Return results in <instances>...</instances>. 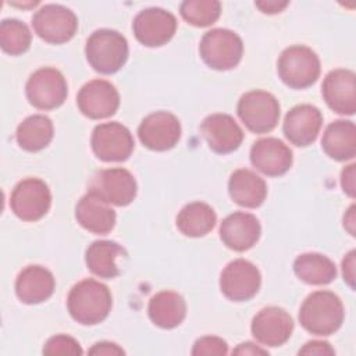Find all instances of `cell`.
<instances>
[{
    "mask_svg": "<svg viewBox=\"0 0 356 356\" xmlns=\"http://www.w3.org/2000/svg\"><path fill=\"white\" fill-rule=\"evenodd\" d=\"M111 305L110 289L93 278H86L75 284L67 299L71 317L83 325L102 323L108 316Z\"/></svg>",
    "mask_w": 356,
    "mask_h": 356,
    "instance_id": "1",
    "label": "cell"
},
{
    "mask_svg": "<svg viewBox=\"0 0 356 356\" xmlns=\"http://www.w3.org/2000/svg\"><path fill=\"white\" fill-rule=\"evenodd\" d=\"M343 305L331 291L312 292L299 310L300 325L313 335L327 337L339 330L343 323Z\"/></svg>",
    "mask_w": 356,
    "mask_h": 356,
    "instance_id": "2",
    "label": "cell"
},
{
    "mask_svg": "<svg viewBox=\"0 0 356 356\" xmlns=\"http://www.w3.org/2000/svg\"><path fill=\"white\" fill-rule=\"evenodd\" d=\"M85 54L95 71L110 75L127 63L128 42L117 31L97 29L86 40Z\"/></svg>",
    "mask_w": 356,
    "mask_h": 356,
    "instance_id": "3",
    "label": "cell"
},
{
    "mask_svg": "<svg viewBox=\"0 0 356 356\" xmlns=\"http://www.w3.org/2000/svg\"><path fill=\"white\" fill-rule=\"evenodd\" d=\"M277 70L281 81L293 89L312 86L320 76L318 56L307 46L295 44L286 47L278 57Z\"/></svg>",
    "mask_w": 356,
    "mask_h": 356,
    "instance_id": "4",
    "label": "cell"
},
{
    "mask_svg": "<svg viewBox=\"0 0 356 356\" xmlns=\"http://www.w3.org/2000/svg\"><path fill=\"white\" fill-rule=\"evenodd\" d=\"M199 53L210 68L225 71L239 64L243 54V43L234 31L216 28L203 35Z\"/></svg>",
    "mask_w": 356,
    "mask_h": 356,
    "instance_id": "5",
    "label": "cell"
},
{
    "mask_svg": "<svg viewBox=\"0 0 356 356\" xmlns=\"http://www.w3.org/2000/svg\"><path fill=\"white\" fill-rule=\"evenodd\" d=\"M236 111L245 127L254 134L273 131L280 120V103L275 96L259 89L242 95Z\"/></svg>",
    "mask_w": 356,
    "mask_h": 356,
    "instance_id": "6",
    "label": "cell"
},
{
    "mask_svg": "<svg viewBox=\"0 0 356 356\" xmlns=\"http://www.w3.org/2000/svg\"><path fill=\"white\" fill-rule=\"evenodd\" d=\"M26 99L39 110H53L60 107L68 95L64 75L51 67L36 70L25 86Z\"/></svg>",
    "mask_w": 356,
    "mask_h": 356,
    "instance_id": "7",
    "label": "cell"
},
{
    "mask_svg": "<svg viewBox=\"0 0 356 356\" xmlns=\"http://www.w3.org/2000/svg\"><path fill=\"white\" fill-rule=\"evenodd\" d=\"M51 193L47 184L39 178L19 181L10 197L13 213L24 221H38L50 209Z\"/></svg>",
    "mask_w": 356,
    "mask_h": 356,
    "instance_id": "8",
    "label": "cell"
},
{
    "mask_svg": "<svg viewBox=\"0 0 356 356\" xmlns=\"http://www.w3.org/2000/svg\"><path fill=\"white\" fill-rule=\"evenodd\" d=\"M35 33L47 43H65L76 32L78 18L67 7L60 4H46L32 17Z\"/></svg>",
    "mask_w": 356,
    "mask_h": 356,
    "instance_id": "9",
    "label": "cell"
},
{
    "mask_svg": "<svg viewBox=\"0 0 356 356\" xmlns=\"http://www.w3.org/2000/svg\"><path fill=\"white\" fill-rule=\"evenodd\" d=\"M92 150L102 161H125L134 150L131 131L117 122H104L95 127L90 139Z\"/></svg>",
    "mask_w": 356,
    "mask_h": 356,
    "instance_id": "10",
    "label": "cell"
},
{
    "mask_svg": "<svg viewBox=\"0 0 356 356\" xmlns=\"http://www.w3.org/2000/svg\"><path fill=\"white\" fill-rule=\"evenodd\" d=\"M136 191L138 186L134 175L121 167L100 170L89 182V192L96 193L108 204L120 207L132 203Z\"/></svg>",
    "mask_w": 356,
    "mask_h": 356,
    "instance_id": "11",
    "label": "cell"
},
{
    "mask_svg": "<svg viewBox=\"0 0 356 356\" xmlns=\"http://www.w3.org/2000/svg\"><path fill=\"white\" fill-rule=\"evenodd\" d=\"M261 275L249 260L235 259L229 261L220 275V289L225 298L234 302L252 299L260 289Z\"/></svg>",
    "mask_w": 356,
    "mask_h": 356,
    "instance_id": "12",
    "label": "cell"
},
{
    "mask_svg": "<svg viewBox=\"0 0 356 356\" xmlns=\"http://www.w3.org/2000/svg\"><path fill=\"white\" fill-rule=\"evenodd\" d=\"M135 38L147 47L165 44L177 31V18L164 8L150 7L139 11L132 22Z\"/></svg>",
    "mask_w": 356,
    "mask_h": 356,
    "instance_id": "13",
    "label": "cell"
},
{
    "mask_svg": "<svg viewBox=\"0 0 356 356\" xmlns=\"http://www.w3.org/2000/svg\"><path fill=\"white\" fill-rule=\"evenodd\" d=\"M142 145L150 150L172 149L181 138V122L168 111H156L145 117L138 128Z\"/></svg>",
    "mask_w": 356,
    "mask_h": 356,
    "instance_id": "14",
    "label": "cell"
},
{
    "mask_svg": "<svg viewBox=\"0 0 356 356\" xmlns=\"http://www.w3.org/2000/svg\"><path fill=\"white\" fill-rule=\"evenodd\" d=\"M76 104L79 111L92 120L107 118L118 110L120 95L111 82L93 79L79 89Z\"/></svg>",
    "mask_w": 356,
    "mask_h": 356,
    "instance_id": "15",
    "label": "cell"
},
{
    "mask_svg": "<svg viewBox=\"0 0 356 356\" xmlns=\"http://www.w3.org/2000/svg\"><path fill=\"white\" fill-rule=\"evenodd\" d=\"M252 335L266 346H281L292 335L293 320L286 310L278 306L261 309L252 320Z\"/></svg>",
    "mask_w": 356,
    "mask_h": 356,
    "instance_id": "16",
    "label": "cell"
},
{
    "mask_svg": "<svg viewBox=\"0 0 356 356\" xmlns=\"http://www.w3.org/2000/svg\"><path fill=\"white\" fill-rule=\"evenodd\" d=\"M327 106L338 114L352 115L356 111V75L350 70L330 71L321 86Z\"/></svg>",
    "mask_w": 356,
    "mask_h": 356,
    "instance_id": "17",
    "label": "cell"
},
{
    "mask_svg": "<svg viewBox=\"0 0 356 356\" xmlns=\"http://www.w3.org/2000/svg\"><path fill=\"white\" fill-rule=\"evenodd\" d=\"M200 132L209 147L218 153L227 154L236 150L243 140V131L229 114L207 115L200 124Z\"/></svg>",
    "mask_w": 356,
    "mask_h": 356,
    "instance_id": "18",
    "label": "cell"
},
{
    "mask_svg": "<svg viewBox=\"0 0 356 356\" xmlns=\"http://www.w3.org/2000/svg\"><path fill=\"white\" fill-rule=\"evenodd\" d=\"M323 125L321 111L312 104H298L292 107L282 124L285 138L296 146L312 145Z\"/></svg>",
    "mask_w": 356,
    "mask_h": 356,
    "instance_id": "19",
    "label": "cell"
},
{
    "mask_svg": "<svg viewBox=\"0 0 356 356\" xmlns=\"http://www.w3.org/2000/svg\"><path fill=\"white\" fill-rule=\"evenodd\" d=\"M250 163L264 175L280 177L292 165V150L277 138H261L250 149Z\"/></svg>",
    "mask_w": 356,
    "mask_h": 356,
    "instance_id": "20",
    "label": "cell"
},
{
    "mask_svg": "<svg viewBox=\"0 0 356 356\" xmlns=\"http://www.w3.org/2000/svg\"><path fill=\"white\" fill-rule=\"evenodd\" d=\"M260 234L261 227L256 216L245 211H235L227 216L220 225L222 243L235 252H245L253 248Z\"/></svg>",
    "mask_w": 356,
    "mask_h": 356,
    "instance_id": "21",
    "label": "cell"
},
{
    "mask_svg": "<svg viewBox=\"0 0 356 356\" xmlns=\"http://www.w3.org/2000/svg\"><path fill=\"white\" fill-rule=\"evenodd\" d=\"M75 218L89 232L106 235L115 225V211L93 192L83 195L75 207Z\"/></svg>",
    "mask_w": 356,
    "mask_h": 356,
    "instance_id": "22",
    "label": "cell"
},
{
    "mask_svg": "<svg viewBox=\"0 0 356 356\" xmlns=\"http://www.w3.org/2000/svg\"><path fill=\"white\" fill-rule=\"evenodd\" d=\"M54 286L56 281L51 271L38 264L25 267L15 280V293L26 305L47 300L53 295Z\"/></svg>",
    "mask_w": 356,
    "mask_h": 356,
    "instance_id": "23",
    "label": "cell"
},
{
    "mask_svg": "<svg viewBox=\"0 0 356 356\" xmlns=\"http://www.w3.org/2000/svg\"><path fill=\"white\" fill-rule=\"evenodd\" d=\"M228 192L236 204L256 209L263 204L267 196V185L254 171L249 168H238L229 177Z\"/></svg>",
    "mask_w": 356,
    "mask_h": 356,
    "instance_id": "24",
    "label": "cell"
},
{
    "mask_svg": "<svg viewBox=\"0 0 356 356\" xmlns=\"http://www.w3.org/2000/svg\"><path fill=\"white\" fill-rule=\"evenodd\" d=\"M321 147L327 156L334 160H350L356 154V128L349 120H337L331 122L321 139Z\"/></svg>",
    "mask_w": 356,
    "mask_h": 356,
    "instance_id": "25",
    "label": "cell"
},
{
    "mask_svg": "<svg viewBox=\"0 0 356 356\" xmlns=\"http://www.w3.org/2000/svg\"><path fill=\"white\" fill-rule=\"evenodd\" d=\"M152 323L160 328H175L186 316V303L182 295L174 291H161L152 296L147 306Z\"/></svg>",
    "mask_w": 356,
    "mask_h": 356,
    "instance_id": "26",
    "label": "cell"
},
{
    "mask_svg": "<svg viewBox=\"0 0 356 356\" xmlns=\"http://www.w3.org/2000/svg\"><path fill=\"white\" fill-rule=\"evenodd\" d=\"M127 257V252L114 241H95L85 253V261L90 273L100 278H114L120 274L118 260Z\"/></svg>",
    "mask_w": 356,
    "mask_h": 356,
    "instance_id": "27",
    "label": "cell"
},
{
    "mask_svg": "<svg viewBox=\"0 0 356 356\" xmlns=\"http://www.w3.org/2000/svg\"><path fill=\"white\" fill-rule=\"evenodd\" d=\"M217 221L213 207L203 202H192L181 209L177 216V228L189 238H200L209 234Z\"/></svg>",
    "mask_w": 356,
    "mask_h": 356,
    "instance_id": "28",
    "label": "cell"
},
{
    "mask_svg": "<svg viewBox=\"0 0 356 356\" xmlns=\"http://www.w3.org/2000/svg\"><path fill=\"white\" fill-rule=\"evenodd\" d=\"M299 280L310 285H327L337 277L335 263L321 253H302L293 261Z\"/></svg>",
    "mask_w": 356,
    "mask_h": 356,
    "instance_id": "29",
    "label": "cell"
},
{
    "mask_svg": "<svg viewBox=\"0 0 356 356\" xmlns=\"http://www.w3.org/2000/svg\"><path fill=\"white\" fill-rule=\"evenodd\" d=\"M17 142L26 152H39L53 139V122L43 114L26 117L17 128Z\"/></svg>",
    "mask_w": 356,
    "mask_h": 356,
    "instance_id": "30",
    "label": "cell"
},
{
    "mask_svg": "<svg viewBox=\"0 0 356 356\" xmlns=\"http://www.w3.org/2000/svg\"><path fill=\"white\" fill-rule=\"evenodd\" d=\"M32 35L29 28L19 19L8 18L0 24V46L4 53L18 56L25 53L31 46Z\"/></svg>",
    "mask_w": 356,
    "mask_h": 356,
    "instance_id": "31",
    "label": "cell"
},
{
    "mask_svg": "<svg viewBox=\"0 0 356 356\" xmlns=\"http://www.w3.org/2000/svg\"><path fill=\"white\" fill-rule=\"evenodd\" d=\"M179 13L188 24L203 28L218 19L221 4L217 0H185L181 3Z\"/></svg>",
    "mask_w": 356,
    "mask_h": 356,
    "instance_id": "32",
    "label": "cell"
},
{
    "mask_svg": "<svg viewBox=\"0 0 356 356\" xmlns=\"http://www.w3.org/2000/svg\"><path fill=\"white\" fill-rule=\"evenodd\" d=\"M82 353L83 350L79 342L75 338L64 334L49 338L43 346V355H49V356H57V355L78 356Z\"/></svg>",
    "mask_w": 356,
    "mask_h": 356,
    "instance_id": "33",
    "label": "cell"
},
{
    "mask_svg": "<svg viewBox=\"0 0 356 356\" xmlns=\"http://www.w3.org/2000/svg\"><path fill=\"white\" fill-rule=\"evenodd\" d=\"M228 353V345L222 338L207 335L196 339L192 348V355L202 356V355H217L222 356Z\"/></svg>",
    "mask_w": 356,
    "mask_h": 356,
    "instance_id": "34",
    "label": "cell"
},
{
    "mask_svg": "<svg viewBox=\"0 0 356 356\" xmlns=\"http://www.w3.org/2000/svg\"><path fill=\"white\" fill-rule=\"evenodd\" d=\"M299 355H316V356H332L335 350L325 341H310L299 349Z\"/></svg>",
    "mask_w": 356,
    "mask_h": 356,
    "instance_id": "35",
    "label": "cell"
},
{
    "mask_svg": "<svg viewBox=\"0 0 356 356\" xmlns=\"http://www.w3.org/2000/svg\"><path fill=\"white\" fill-rule=\"evenodd\" d=\"M355 164H349L346 165L342 172H341V186L343 189V192L349 196V197H355L356 195V181H355V177H356V172H355Z\"/></svg>",
    "mask_w": 356,
    "mask_h": 356,
    "instance_id": "36",
    "label": "cell"
},
{
    "mask_svg": "<svg viewBox=\"0 0 356 356\" xmlns=\"http://www.w3.org/2000/svg\"><path fill=\"white\" fill-rule=\"evenodd\" d=\"M355 250H350L342 260V275L345 282L355 289Z\"/></svg>",
    "mask_w": 356,
    "mask_h": 356,
    "instance_id": "37",
    "label": "cell"
},
{
    "mask_svg": "<svg viewBox=\"0 0 356 356\" xmlns=\"http://www.w3.org/2000/svg\"><path fill=\"white\" fill-rule=\"evenodd\" d=\"M89 355H124V349L120 348L117 343L114 342H96L89 350Z\"/></svg>",
    "mask_w": 356,
    "mask_h": 356,
    "instance_id": "38",
    "label": "cell"
},
{
    "mask_svg": "<svg viewBox=\"0 0 356 356\" xmlns=\"http://www.w3.org/2000/svg\"><path fill=\"white\" fill-rule=\"evenodd\" d=\"M289 1H278V0H263V1H256V7L264 13V14H277L281 13Z\"/></svg>",
    "mask_w": 356,
    "mask_h": 356,
    "instance_id": "39",
    "label": "cell"
},
{
    "mask_svg": "<svg viewBox=\"0 0 356 356\" xmlns=\"http://www.w3.org/2000/svg\"><path fill=\"white\" fill-rule=\"evenodd\" d=\"M232 353L234 355H268V350L252 342H243V343H239Z\"/></svg>",
    "mask_w": 356,
    "mask_h": 356,
    "instance_id": "40",
    "label": "cell"
},
{
    "mask_svg": "<svg viewBox=\"0 0 356 356\" xmlns=\"http://www.w3.org/2000/svg\"><path fill=\"white\" fill-rule=\"evenodd\" d=\"M343 227H345V229H346L352 236L356 235V234H355V204H352V206L348 209L346 214L343 216Z\"/></svg>",
    "mask_w": 356,
    "mask_h": 356,
    "instance_id": "41",
    "label": "cell"
}]
</instances>
